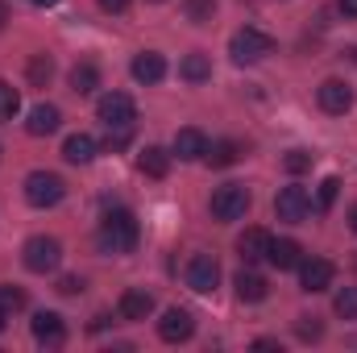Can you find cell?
I'll return each instance as SVG.
<instances>
[{"instance_id":"cell-1","label":"cell","mask_w":357,"mask_h":353,"mask_svg":"<svg viewBox=\"0 0 357 353\" xmlns=\"http://www.w3.org/2000/svg\"><path fill=\"white\" fill-rule=\"evenodd\" d=\"M137 237H142L137 216H133V212H125V208L108 212V216L100 220V233H96V241H100V250H104V254H129V250L137 246Z\"/></svg>"},{"instance_id":"cell-2","label":"cell","mask_w":357,"mask_h":353,"mask_svg":"<svg viewBox=\"0 0 357 353\" xmlns=\"http://www.w3.org/2000/svg\"><path fill=\"white\" fill-rule=\"evenodd\" d=\"M229 54H233V63H241V67L262 63L266 54H274V38L262 33V29H254V25H245V29H237V33L229 38Z\"/></svg>"},{"instance_id":"cell-3","label":"cell","mask_w":357,"mask_h":353,"mask_svg":"<svg viewBox=\"0 0 357 353\" xmlns=\"http://www.w3.org/2000/svg\"><path fill=\"white\" fill-rule=\"evenodd\" d=\"M96 112H100V121L108 129H133V121H137V104H133L129 91H104Z\"/></svg>"},{"instance_id":"cell-4","label":"cell","mask_w":357,"mask_h":353,"mask_svg":"<svg viewBox=\"0 0 357 353\" xmlns=\"http://www.w3.org/2000/svg\"><path fill=\"white\" fill-rule=\"evenodd\" d=\"M208 208H212L216 220H241V216L250 212V191H245L241 183H225V187L212 191Z\"/></svg>"},{"instance_id":"cell-5","label":"cell","mask_w":357,"mask_h":353,"mask_svg":"<svg viewBox=\"0 0 357 353\" xmlns=\"http://www.w3.org/2000/svg\"><path fill=\"white\" fill-rule=\"evenodd\" d=\"M21 262H25V270H33V274H50V270H59V262H63V246L54 237H29L25 250H21Z\"/></svg>"},{"instance_id":"cell-6","label":"cell","mask_w":357,"mask_h":353,"mask_svg":"<svg viewBox=\"0 0 357 353\" xmlns=\"http://www.w3.org/2000/svg\"><path fill=\"white\" fill-rule=\"evenodd\" d=\"M63 195H67V183L54 175V171H33V175L25 179V200L33 208H54Z\"/></svg>"},{"instance_id":"cell-7","label":"cell","mask_w":357,"mask_h":353,"mask_svg":"<svg viewBox=\"0 0 357 353\" xmlns=\"http://www.w3.org/2000/svg\"><path fill=\"white\" fill-rule=\"evenodd\" d=\"M307 212H312V195H307L303 187H282V191L274 195V216H278V220L299 225V220H307Z\"/></svg>"},{"instance_id":"cell-8","label":"cell","mask_w":357,"mask_h":353,"mask_svg":"<svg viewBox=\"0 0 357 353\" xmlns=\"http://www.w3.org/2000/svg\"><path fill=\"white\" fill-rule=\"evenodd\" d=\"M187 287L199 291V295H212V291L220 287V262H216L212 254H195V258L187 262Z\"/></svg>"},{"instance_id":"cell-9","label":"cell","mask_w":357,"mask_h":353,"mask_svg":"<svg viewBox=\"0 0 357 353\" xmlns=\"http://www.w3.org/2000/svg\"><path fill=\"white\" fill-rule=\"evenodd\" d=\"M316 96H320V108L333 112V117H345V112L354 108V88H349L345 80H324Z\"/></svg>"},{"instance_id":"cell-10","label":"cell","mask_w":357,"mask_h":353,"mask_svg":"<svg viewBox=\"0 0 357 353\" xmlns=\"http://www.w3.org/2000/svg\"><path fill=\"white\" fill-rule=\"evenodd\" d=\"M191 333H195V320H191V312H183V308H171V312L158 320V337H162L167 345L191 341Z\"/></svg>"},{"instance_id":"cell-11","label":"cell","mask_w":357,"mask_h":353,"mask_svg":"<svg viewBox=\"0 0 357 353\" xmlns=\"http://www.w3.org/2000/svg\"><path fill=\"white\" fill-rule=\"evenodd\" d=\"M333 262H324V258H312V262H299V287L307 291V295H316V291H328L333 287Z\"/></svg>"},{"instance_id":"cell-12","label":"cell","mask_w":357,"mask_h":353,"mask_svg":"<svg viewBox=\"0 0 357 353\" xmlns=\"http://www.w3.org/2000/svg\"><path fill=\"white\" fill-rule=\"evenodd\" d=\"M116 312H121V320H146V316L154 312V295H150L146 287H129V291L121 295Z\"/></svg>"},{"instance_id":"cell-13","label":"cell","mask_w":357,"mask_h":353,"mask_svg":"<svg viewBox=\"0 0 357 353\" xmlns=\"http://www.w3.org/2000/svg\"><path fill=\"white\" fill-rule=\"evenodd\" d=\"M233 287H237V299H241V303H262V299L270 295L266 278H262L258 270H250V266H245V270H237Z\"/></svg>"},{"instance_id":"cell-14","label":"cell","mask_w":357,"mask_h":353,"mask_svg":"<svg viewBox=\"0 0 357 353\" xmlns=\"http://www.w3.org/2000/svg\"><path fill=\"white\" fill-rule=\"evenodd\" d=\"M266 262L274 266V270H295V266L303 262V246H299V241H291V237H282V241H274V237H270Z\"/></svg>"},{"instance_id":"cell-15","label":"cell","mask_w":357,"mask_h":353,"mask_svg":"<svg viewBox=\"0 0 357 353\" xmlns=\"http://www.w3.org/2000/svg\"><path fill=\"white\" fill-rule=\"evenodd\" d=\"M63 337H67V324H63L59 312H38V316H33V341H42V345H63Z\"/></svg>"},{"instance_id":"cell-16","label":"cell","mask_w":357,"mask_h":353,"mask_svg":"<svg viewBox=\"0 0 357 353\" xmlns=\"http://www.w3.org/2000/svg\"><path fill=\"white\" fill-rule=\"evenodd\" d=\"M266 250H270V233H266V229H245V233L237 237V254H241V262H245V266L262 262V258H266Z\"/></svg>"},{"instance_id":"cell-17","label":"cell","mask_w":357,"mask_h":353,"mask_svg":"<svg viewBox=\"0 0 357 353\" xmlns=\"http://www.w3.org/2000/svg\"><path fill=\"white\" fill-rule=\"evenodd\" d=\"M129 71H133V80H137V84H158V80L167 75V59H162V54H154V50H142V54L133 59V67H129Z\"/></svg>"},{"instance_id":"cell-18","label":"cell","mask_w":357,"mask_h":353,"mask_svg":"<svg viewBox=\"0 0 357 353\" xmlns=\"http://www.w3.org/2000/svg\"><path fill=\"white\" fill-rule=\"evenodd\" d=\"M175 154L183 158V163L204 158V154H208V137H204L199 129H178L175 133Z\"/></svg>"},{"instance_id":"cell-19","label":"cell","mask_w":357,"mask_h":353,"mask_svg":"<svg viewBox=\"0 0 357 353\" xmlns=\"http://www.w3.org/2000/svg\"><path fill=\"white\" fill-rule=\"evenodd\" d=\"M59 121H63V112H59L54 104H38V108H29L25 129H29L33 137H46V133H54V129H59Z\"/></svg>"},{"instance_id":"cell-20","label":"cell","mask_w":357,"mask_h":353,"mask_svg":"<svg viewBox=\"0 0 357 353\" xmlns=\"http://www.w3.org/2000/svg\"><path fill=\"white\" fill-rule=\"evenodd\" d=\"M63 158L75 163V167H88L91 158H96V137H88V133H71V137L63 142Z\"/></svg>"},{"instance_id":"cell-21","label":"cell","mask_w":357,"mask_h":353,"mask_svg":"<svg viewBox=\"0 0 357 353\" xmlns=\"http://www.w3.org/2000/svg\"><path fill=\"white\" fill-rule=\"evenodd\" d=\"M178 80H187V84H204V80H212V63H208V54H199V50L183 54V63H178Z\"/></svg>"},{"instance_id":"cell-22","label":"cell","mask_w":357,"mask_h":353,"mask_svg":"<svg viewBox=\"0 0 357 353\" xmlns=\"http://www.w3.org/2000/svg\"><path fill=\"white\" fill-rule=\"evenodd\" d=\"M137 167H142V175H150V179H167V171H171V154H167L162 146H146L142 158H137Z\"/></svg>"},{"instance_id":"cell-23","label":"cell","mask_w":357,"mask_h":353,"mask_svg":"<svg viewBox=\"0 0 357 353\" xmlns=\"http://www.w3.org/2000/svg\"><path fill=\"white\" fill-rule=\"evenodd\" d=\"M204 163H208V167H216V171H225V167L241 163V146H237V142H229V137H225V142H212V146H208V154H204Z\"/></svg>"},{"instance_id":"cell-24","label":"cell","mask_w":357,"mask_h":353,"mask_svg":"<svg viewBox=\"0 0 357 353\" xmlns=\"http://www.w3.org/2000/svg\"><path fill=\"white\" fill-rule=\"evenodd\" d=\"M96 88H100L96 63H75V67H71V91H75V96H91Z\"/></svg>"},{"instance_id":"cell-25","label":"cell","mask_w":357,"mask_h":353,"mask_svg":"<svg viewBox=\"0 0 357 353\" xmlns=\"http://www.w3.org/2000/svg\"><path fill=\"white\" fill-rule=\"evenodd\" d=\"M25 75H29V84H33V88H46V84H50V75H54V59H50V54H33V59H29V67H25Z\"/></svg>"},{"instance_id":"cell-26","label":"cell","mask_w":357,"mask_h":353,"mask_svg":"<svg viewBox=\"0 0 357 353\" xmlns=\"http://www.w3.org/2000/svg\"><path fill=\"white\" fill-rule=\"evenodd\" d=\"M333 312H337L341 320H357V287H341V291L333 295Z\"/></svg>"},{"instance_id":"cell-27","label":"cell","mask_w":357,"mask_h":353,"mask_svg":"<svg viewBox=\"0 0 357 353\" xmlns=\"http://www.w3.org/2000/svg\"><path fill=\"white\" fill-rule=\"evenodd\" d=\"M183 13H187V21H195V25H208L212 13H216V0H183Z\"/></svg>"},{"instance_id":"cell-28","label":"cell","mask_w":357,"mask_h":353,"mask_svg":"<svg viewBox=\"0 0 357 353\" xmlns=\"http://www.w3.org/2000/svg\"><path fill=\"white\" fill-rule=\"evenodd\" d=\"M17 108H21V96H17V88L0 80V121H8V117H17Z\"/></svg>"},{"instance_id":"cell-29","label":"cell","mask_w":357,"mask_h":353,"mask_svg":"<svg viewBox=\"0 0 357 353\" xmlns=\"http://www.w3.org/2000/svg\"><path fill=\"white\" fill-rule=\"evenodd\" d=\"M312 163H316V158H312L307 150H291V154L282 158V167H287L291 175H303V171H312Z\"/></svg>"},{"instance_id":"cell-30","label":"cell","mask_w":357,"mask_h":353,"mask_svg":"<svg viewBox=\"0 0 357 353\" xmlns=\"http://www.w3.org/2000/svg\"><path fill=\"white\" fill-rule=\"evenodd\" d=\"M295 333H299V341H320V337H324V324H320L316 316H299Z\"/></svg>"},{"instance_id":"cell-31","label":"cell","mask_w":357,"mask_h":353,"mask_svg":"<svg viewBox=\"0 0 357 353\" xmlns=\"http://www.w3.org/2000/svg\"><path fill=\"white\" fill-rule=\"evenodd\" d=\"M0 308H4V312L25 308V291H21V287H13V283H4V287H0Z\"/></svg>"},{"instance_id":"cell-32","label":"cell","mask_w":357,"mask_h":353,"mask_svg":"<svg viewBox=\"0 0 357 353\" xmlns=\"http://www.w3.org/2000/svg\"><path fill=\"white\" fill-rule=\"evenodd\" d=\"M337 191H341V179H324V183H320V200H316L320 212H328V208L337 204Z\"/></svg>"},{"instance_id":"cell-33","label":"cell","mask_w":357,"mask_h":353,"mask_svg":"<svg viewBox=\"0 0 357 353\" xmlns=\"http://www.w3.org/2000/svg\"><path fill=\"white\" fill-rule=\"evenodd\" d=\"M54 291H59V295H79V291H84V283H79L75 274H67V278H59V287H54Z\"/></svg>"},{"instance_id":"cell-34","label":"cell","mask_w":357,"mask_h":353,"mask_svg":"<svg viewBox=\"0 0 357 353\" xmlns=\"http://www.w3.org/2000/svg\"><path fill=\"white\" fill-rule=\"evenodd\" d=\"M100 8H104V13H125L129 0H100Z\"/></svg>"},{"instance_id":"cell-35","label":"cell","mask_w":357,"mask_h":353,"mask_svg":"<svg viewBox=\"0 0 357 353\" xmlns=\"http://www.w3.org/2000/svg\"><path fill=\"white\" fill-rule=\"evenodd\" d=\"M254 350H262V353H270V350H278V341H270V337H262V341H254Z\"/></svg>"},{"instance_id":"cell-36","label":"cell","mask_w":357,"mask_h":353,"mask_svg":"<svg viewBox=\"0 0 357 353\" xmlns=\"http://www.w3.org/2000/svg\"><path fill=\"white\" fill-rule=\"evenodd\" d=\"M341 13L345 17H357V0H341Z\"/></svg>"},{"instance_id":"cell-37","label":"cell","mask_w":357,"mask_h":353,"mask_svg":"<svg viewBox=\"0 0 357 353\" xmlns=\"http://www.w3.org/2000/svg\"><path fill=\"white\" fill-rule=\"evenodd\" d=\"M4 25H8V4L0 0V29H4Z\"/></svg>"},{"instance_id":"cell-38","label":"cell","mask_w":357,"mask_h":353,"mask_svg":"<svg viewBox=\"0 0 357 353\" xmlns=\"http://www.w3.org/2000/svg\"><path fill=\"white\" fill-rule=\"evenodd\" d=\"M4 324H8V312H4V308H0V333H4Z\"/></svg>"},{"instance_id":"cell-39","label":"cell","mask_w":357,"mask_h":353,"mask_svg":"<svg viewBox=\"0 0 357 353\" xmlns=\"http://www.w3.org/2000/svg\"><path fill=\"white\" fill-rule=\"evenodd\" d=\"M349 225H354V233H357V204H354V212H349Z\"/></svg>"},{"instance_id":"cell-40","label":"cell","mask_w":357,"mask_h":353,"mask_svg":"<svg viewBox=\"0 0 357 353\" xmlns=\"http://www.w3.org/2000/svg\"><path fill=\"white\" fill-rule=\"evenodd\" d=\"M29 4H59V0H29Z\"/></svg>"},{"instance_id":"cell-41","label":"cell","mask_w":357,"mask_h":353,"mask_svg":"<svg viewBox=\"0 0 357 353\" xmlns=\"http://www.w3.org/2000/svg\"><path fill=\"white\" fill-rule=\"evenodd\" d=\"M150 4H162V0H150Z\"/></svg>"}]
</instances>
